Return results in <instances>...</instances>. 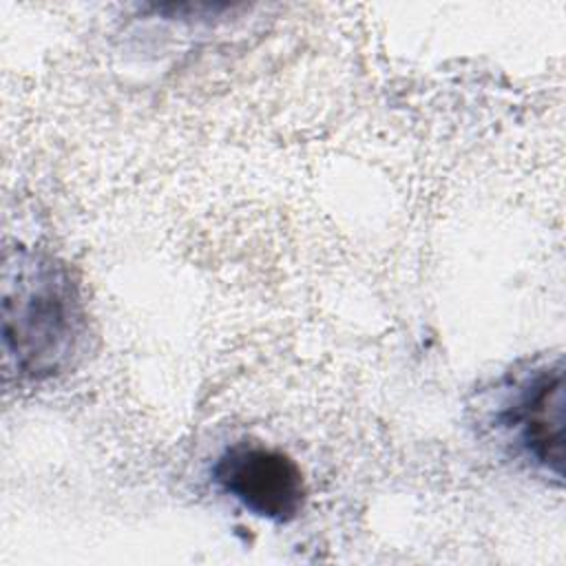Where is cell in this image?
<instances>
[{
	"instance_id": "3957f363",
	"label": "cell",
	"mask_w": 566,
	"mask_h": 566,
	"mask_svg": "<svg viewBox=\"0 0 566 566\" xmlns=\"http://www.w3.org/2000/svg\"><path fill=\"white\" fill-rule=\"evenodd\" d=\"M214 484L245 511L270 522L294 520L305 504V480L283 451L259 442H234L212 467Z\"/></svg>"
},
{
	"instance_id": "6da1fadb",
	"label": "cell",
	"mask_w": 566,
	"mask_h": 566,
	"mask_svg": "<svg viewBox=\"0 0 566 566\" xmlns=\"http://www.w3.org/2000/svg\"><path fill=\"white\" fill-rule=\"evenodd\" d=\"M84 312L66 265L46 254L18 252L2 279L4 365L24 380H46L71 365Z\"/></svg>"
},
{
	"instance_id": "7a4b0ae2",
	"label": "cell",
	"mask_w": 566,
	"mask_h": 566,
	"mask_svg": "<svg viewBox=\"0 0 566 566\" xmlns=\"http://www.w3.org/2000/svg\"><path fill=\"white\" fill-rule=\"evenodd\" d=\"M497 424L515 451L546 475L562 480L564 367L562 360L531 367L502 400Z\"/></svg>"
}]
</instances>
